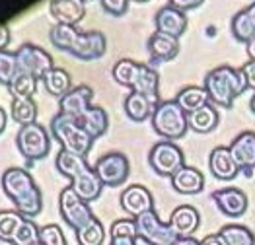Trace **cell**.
<instances>
[{
    "instance_id": "44",
    "label": "cell",
    "mask_w": 255,
    "mask_h": 245,
    "mask_svg": "<svg viewBox=\"0 0 255 245\" xmlns=\"http://www.w3.org/2000/svg\"><path fill=\"white\" fill-rule=\"evenodd\" d=\"M175 245H201V242L197 238H179Z\"/></svg>"
},
{
    "instance_id": "23",
    "label": "cell",
    "mask_w": 255,
    "mask_h": 245,
    "mask_svg": "<svg viewBox=\"0 0 255 245\" xmlns=\"http://www.w3.org/2000/svg\"><path fill=\"white\" fill-rule=\"evenodd\" d=\"M148 51L156 61H170L179 51V39L162 31H154L148 39Z\"/></svg>"
},
{
    "instance_id": "28",
    "label": "cell",
    "mask_w": 255,
    "mask_h": 245,
    "mask_svg": "<svg viewBox=\"0 0 255 245\" xmlns=\"http://www.w3.org/2000/svg\"><path fill=\"white\" fill-rule=\"evenodd\" d=\"M45 84V90L57 98H63L66 96L70 90H72V82H70V74L63 70V68H57L53 66L49 72H45V76L41 78Z\"/></svg>"
},
{
    "instance_id": "14",
    "label": "cell",
    "mask_w": 255,
    "mask_h": 245,
    "mask_svg": "<svg viewBox=\"0 0 255 245\" xmlns=\"http://www.w3.org/2000/svg\"><path fill=\"white\" fill-rule=\"evenodd\" d=\"M213 201L226 218H240L248 210V195L238 187H224L213 193Z\"/></svg>"
},
{
    "instance_id": "1",
    "label": "cell",
    "mask_w": 255,
    "mask_h": 245,
    "mask_svg": "<svg viewBox=\"0 0 255 245\" xmlns=\"http://www.w3.org/2000/svg\"><path fill=\"white\" fill-rule=\"evenodd\" d=\"M2 189L6 197L14 203V210H18L21 216L35 218L41 212V189L23 167H8L2 173Z\"/></svg>"
},
{
    "instance_id": "50",
    "label": "cell",
    "mask_w": 255,
    "mask_h": 245,
    "mask_svg": "<svg viewBox=\"0 0 255 245\" xmlns=\"http://www.w3.org/2000/svg\"><path fill=\"white\" fill-rule=\"evenodd\" d=\"M35 245H43V244H41V242H39V244H35Z\"/></svg>"
},
{
    "instance_id": "49",
    "label": "cell",
    "mask_w": 255,
    "mask_h": 245,
    "mask_svg": "<svg viewBox=\"0 0 255 245\" xmlns=\"http://www.w3.org/2000/svg\"><path fill=\"white\" fill-rule=\"evenodd\" d=\"M134 2H146V0H134Z\"/></svg>"
},
{
    "instance_id": "46",
    "label": "cell",
    "mask_w": 255,
    "mask_h": 245,
    "mask_svg": "<svg viewBox=\"0 0 255 245\" xmlns=\"http://www.w3.org/2000/svg\"><path fill=\"white\" fill-rule=\"evenodd\" d=\"M246 12H248V16L252 18V21H254V25H255V2H252L250 6H246Z\"/></svg>"
},
{
    "instance_id": "10",
    "label": "cell",
    "mask_w": 255,
    "mask_h": 245,
    "mask_svg": "<svg viewBox=\"0 0 255 245\" xmlns=\"http://www.w3.org/2000/svg\"><path fill=\"white\" fill-rule=\"evenodd\" d=\"M148 162L158 175L171 177L185 165V156L177 144H173L171 140H162L150 148Z\"/></svg>"
},
{
    "instance_id": "42",
    "label": "cell",
    "mask_w": 255,
    "mask_h": 245,
    "mask_svg": "<svg viewBox=\"0 0 255 245\" xmlns=\"http://www.w3.org/2000/svg\"><path fill=\"white\" fill-rule=\"evenodd\" d=\"M201 245H226V242L220 234H209L201 240Z\"/></svg>"
},
{
    "instance_id": "32",
    "label": "cell",
    "mask_w": 255,
    "mask_h": 245,
    "mask_svg": "<svg viewBox=\"0 0 255 245\" xmlns=\"http://www.w3.org/2000/svg\"><path fill=\"white\" fill-rule=\"evenodd\" d=\"M12 117L16 122H20L21 126L31 124V122H35V117H37V105L35 102H31V98H14Z\"/></svg>"
},
{
    "instance_id": "25",
    "label": "cell",
    "mask_w": 255,
    "mask_h": 245,
    "mask_svg": "<svg viewBox=\"0 0 255 245\" xmlns=\"http://www.w3.org/2000/svg\"><path fill=\"white\" fill-rule=\"evenodd\" d=\"M80 122V126L84 128L86 132L92 136V138H98L102 136L109 126V117H107L106 109L104 107H98V105H92L80 119H76Z\"/></svg>"
},
{
    "instance_id": "16",
    "label": "cell",
    "mask_w": 255,
    "mask_h": 245,
    "mask_svg": "<svg viewBox=\"0 0 255 245\" xmlns=\"http://www.w3.org/2000/svg\"><path fill=\"white\" fill-rule=\"evenodd\" d=\"M92 100H94V90L90 86H76L72 88L66 96L61 98V113L72 117V119H80L86 111L92 107Z\"/></svg>"
},
{
    "instance_id": "29",
    "label": "cell",
    "mask_w": 255,
    "mask_h": 245,
    "mask_svg": "<svg viewBox=\"0 0 255 245\" xmlns=\"http://www.w3.org/2000/svg\"><path fill=\"white\" fill-rule=\"evenodd\" d=\"M218 234L224 238L226 245H255V234L248 226L226 224Z\"/></svg>"
},
{
    "instance_id": "26",
    "label": "cell",
    "mask_w": 255,
    "mask_h": 245,
    "mask_svg": "<svg viewBox=\"0 0 255 245\" xmlns=\"http://www.w3.org/2000/svg\"><path fill=\"white\" fill-rule=\"evenodd\" d=\"M175 102L179 103V107L185 111V113H191V111H197L201 109L203 105L211 102L205 86H185L177 92L175 96Z\"/></svg>"
},
{
    "instance_id": "47",
    "label": "cell",
    "mask_w": 255,
    "mask_h": 245,
    "mask_svg": "<svg viewBox=\"0 0 255 245\" xmlns=\"http://www.w3.org/2000/svg\"><path fill=\"white\" fill-rule=\"evenodd\" d=\"M4 126H6V113H4V109L0 107V132L4 130Z\"/></svg>"
},
{
    "instance_id": "2",
    "label": "cell",
    "mask_w": 255,
    "mask_h": 245,
    "mask_svg": "<svg viewBox=\"0 0 255 245\" xmlns=\"http://www.w3.org/2000/svg\"><path fill=\"white\" fill-rule=\"evenodd\" d=\"M51 43L78 59H100L107 49V39L102 31H78L74 25L55 23L49 31Z\"/></svg>"
},
{
    "instance_id": "37",
    "label": "cell",
    "mask_w": 255,
    "mask_h": 245,
    "mask_svg": "<svg viewBox=\"0 0 255 245\" xmlns=\"http://www.w3.org/2000/svg\"><path fill=\"white\" fill-rule=\"evenodd\" d=\"M39 242L43 245H66V238L59 226L49 224L39 230Z\"/></svg>"
},
{
    "instance_id": "19",
    "label": "cell",
    "mask_w": 255,
    "mask_h": 245,
    "mask_svg": "<svg viewBox=\"0 0 255 245\" xmlns=\"http://www.w3.org/2000/svg\"><path fill=\"white\" fill-rule=\"evenodd\" d=\"M154 23H156V31L179 37L187 27V16H185V12H181V10L173 8L171 4H168V6H162L156 12Z\"/></svg>"
},
{
    "instance_id": "18",
    "label": "cell",
    "mask_w": 255,
    "mask_h": 245,
    "mask_svg": "<svg viewBox=\"0 0 255 245\" xmlns=\"http://www.w3.org/2000/svg\"><path fill=\"white\" fill-rule=\"evenodd\" d=\"M170 226L177 234V238H193V234L201 226V214L191 204H179L171 212Z\"/></svg>"
},
{
    "instance_id": "9",
    "label": "cell",
    "mask_w": 255,
    "mask_h": 245,
    "mask_svg": "<svg viewBox=\"0 0 255 245\" xmlns=\"http://www.w3.org/2000/svg\"><path fill=\"white\" fill-rule=\"evenodd\" d=\"M16 146L25 160H29V162L41 160L49 154V148H51L49 132L39 122L20 126V130L16 134Z\"/></svg>"
},
{
    "instance_id": "39",
    "label": "cell",
    "mask_w": 255,
    "mask_h": 245,
    "mask_svg": "<svg viewBox=\"0 0 255 245\" xmlns=\"http://www.w3.org/2000/svg\"><path fill=\"white\" fill-rule=\"evenodd\" d=\"M240 70H242V74H244V78H246L248 88H254L255 90V61H248Z\"/></svg>"
},
{
    "instance_id": "30",
    "label": "cell",
    "mask_w": 255,
    "mask_h": 245,
    "mask_svg": "<svg viewBox=\"0 0 255 245\" xmlns=\"http://www.w3.org/2000/svg\"><path fill=\"white\" fill-rule=\"evenodd\" d=\"M23 222H25V216H21L18 210H0V240L6 244H12L14 236L18 234Z\"/></svg>"
},
{
    "instance_id": "43",
    "label": "cell",
    "mask_w": 255,
    "mask_h": 245,
    "mask_svg": "<svg viewBox=\"0 0 255 245\" xmlns=\"http://www.w3.org/2000/svg\"><path fill=\"white\" fill-rule=\"evenodd\" d=\"M8 43H10V27L6 23H2L0 25V51H4Z\"/></svg>"
},
{
    "instance_id": "17",
    "label": "cell",
    "mask_w": 255,
    "mask_h": 245,
    "mask_svg": "<svg viewBox=\"0 0 255 245\" xmlns=\"http://www.w3.org/2000/svg\"><path fill=\"white\" fill-rule=\"evenodd\" d=\"M230 154L234 158L236 165L244 171H252L255 167V132L254 130H242L228 146Z\"/></svg>"
},
{
    "instance_id": "5",
    "label": "cell",
    "mask_w": 255,
    "mask_h": 245,
    "mask_svg": "<svg viewBox=\"0 0 255 245\" xmlns=\"http://www.w3.org/2000/svg\"><path fill=\"white\" fill-rule=\"evenodd\" d=\"M113 78L121 86H128L130 92H138L158 102V86H160V76L154 68L148 64L136 62L132 59H121L113 66Z\"/></svg>"
},
{
    "instance_id": "27",
    "label": "cell",
    "mask_w": 255,
    "mask_h": 245,
    "mask_svg": "<svg viewBox=\"0 0 255 245\" xmlns=\"http://www.w3.org/2000/svg\"><path fill=\"white\" fill-rule=\"evenodd\" d=\"M187 122L195 132H211L218 124V111L213 103H207L201 109L187 113Z\"/></svg>"
},
{
    "instance_id": "31",
    "label": "cell",
    "mask_w": 255,
    "mask_h": 245,
    "mask_svg": "<svg viewBox=\"0 0 255 245\" xmlns=\"http://www.w3.org/2000/svg\"><path fill=\"white\" fill-rule=\"evenodd\" d=\"M104 242H106V228L98 218H94L92 222H88L84 228L76 232L78 245H104Z\"/></svg>"
},
{
    "instance_id": "11",
    "label": "cell",
    "mask_w": 255,
    "mask_h": 245,
    "mask_svg": "<svg viewBox=\"0 0 255 245\" xmlns=\"http://www.w3.org/2000/svg\"><path fill=\"white\" fill-rule=\"evenodd\" d=\"M59 210H61V216L66 224L70 226L74 232H78L80 228H84L88 222H92L96 216L90 208V204L82 201L74 189L68 185L61 191V197H59Z\"/></svg>"
},
{
    "instance_id": "33",
    "label": "cell",
    "mask_w": 255,
    "mask_h": 245,
    "mask_svg": "<svg viewBox=\"0 0 255 245\" xmlns=\"http://www.w3.org/2000/svg\"><path fill=\"white\" fill-rule=\"evenodd\" d=\"M232 33L236 35V39L246 41V43L255 37V25L252 18L248 16L246 8L234 14V18H232Z\"/></svg>"
},
{
    "instance_id": "21",
    "label": "cell",
    "mask_w": 255,
    "mask_h": 245,
    "mask_svg": "<svg viewBox=\"0 0 255 245\" xmlns=\"http://www.w3.org/2000/svg\"><path fill=\"white\" fill-rule=\"evenodd\" d=\"M171 187L179 195H199L205 189V175L193 165H183L171 175Z\"/></svg>"
},
{
    "instance_id": "45",
    "label": "cell",
    "mask_w": 255,
    "mask_h": 245,
    "mask_svg": "<svg viewBox=\"0 0 255 245\" xmlns=\"http://www.w3.org/2000/svg\"><path fill=\"white\" fill-rule=\"evenodd\" d=\"M246 49H248V55H250V61H255V37L246 43Z\"/></svg>"
},
{
    "instance_id": "34",
    "label": "cell",
    "mask_w": 255,
    "mask_h": 245,
    "mask_svg": "<svg viewBox=\"0 0 255 245\" xmlns=\"http://www.w3.org/2000/svg\"><path fill=\"white\" fill-rule=\"evenodd\" d=\"M8 90L14 98H31L37 90V78L25 72H18V76L12 80Z\"/></svg>"
},
{
    "instance_id": "15",
    "label": "cell",
    "mask_w": 255,
    "mask_h": 245,
    "mask_svg": "<svg viewBox=\"0 0 255 245\" xmlns=\"http://www.w3.org/2000/svg\"><path fill=\"white\" fill-rule=\"evenodd\" d=\"M121 208L130 218H138L140 214L154 210L152 193L144 185H128L121 193Z\"/></svg>"
},
{
    "instance_id": "24",
    "label": "cell",
    "mask_w": 255,
    "mask_h": 245,
    "mask_svg": "<svg viewBox=\"0 0 255 245\" xmlns=\"http://www.w3.org/2000/svg\"><path fill=\"white\" fill-rule=\"evenodd\" d=\"M156 103L152 98L144 96V94H138V92H130L127 98H125V113L127 117H130L132 121H144L146 117H152L154 113V107Z\"/></svg>"
},
{
    "instance_id": "6",
    "label": "cell",
    "mask_w": 255,
    "mask_h": 245,
    "mask_svg": "<svg viewBox=\"0 0 255 245\" xmlns=\"http://www.w3.org/2000/svg\"><path fill=\"white\" fill-rule=\"evenodd\" d=\"M152 126L166 140H177L189 128L187 113L179 107V103L175 100L158 102L152 113Z\"/></svg>"
},
{
    "instance_id": "35",
    "label": "cell",
    "mask_w": 255,
    "mask_h": 245,
    "mask_svg": "<svg viewBox=\"0 0 255 245\" xmlns=\"http://www.w3.org/2000/svg\"><path fill=\"white\" fill-rule=\"evenodd\" d=\"M18 72H20V68H18L16 53L0 51V84L10 86L12 80L18 76Z\"/></svg>"
},
{
    "instance_id": "3",
    "label": "cell",
    "mask_w": 255,
    "mask_h": 245,
    "mask_svg": "<svg viewBox=\"0 0 255 245\" xmlns=\"http://www.w3.org/2000/svg\"><path fill=\"white\" fill-rule=\"evenodd\" d=\"M57 169L64 177L70 179V187L86 203H92L102 195L104 183L98 177L96 169L90 167V163L86 162L84 156L61 150L57 156Z\"/></svg>"
},
{
    "instance_id": "8",
    "label": "cell",
    "mask_w": 255,
    "mask_h": 245,
    "mask_svg": "<svg viewBox=\"0 0 255 245\" xmlns=\"http://www.w3.org/2000/svg\"><path fill=\"white\" fill-rule=\"evenodd\" d=\"M136 222V238L148 245H175L177 234L173 232L170 222H162L156 210H150L134 218Z\"/></svg>"
},
{
    "instance_id": "38",
    "label": "cell",
    "mask_w": 255,
    "mask_h": 245,
    "mask_svg": "<svg viewBox=\"0 0 255 245\" xmlns=\"http://www.w3.org/2000/svg\"><path fill=\"white\" fill-rule=\"evenodd\" d=\"M102 6L106 8L109 14H113V16H121V14L127 12L128 0H102Z\"/></svg>"
},
{
    "instance_id": "40",
    "label": "cell",
    "mask_w": 255,
    "mask_h": 245,
    "mask_svg": "<svg viewBox=\"0 0 255 245\" xmlns=\"http://www.w3.org/2000/svg\"><path fill=\"white\" fill-rule=\"evenodd\" d=\"M205 0H170V4L173 8H177V10H181V12H185V10H191V8H197V6H201Z\"/></svg>"
},
{
    "instance_id": "22",
    "label": "cell",
    "mask_w": 255,
    "mask_h": 245,
    "mask_svg": "<svg viewBox=\"0 0 255 245\" xmlns=\"http://www.w3.org/2000/svg\"><path fill=\"white\" fill-rule=\"evenodd\" d=\"M51 16L57 23L63 25H76L84 18V0H49Z\"/></svg>"
},
{
    "instance_id": "48",
    "label": "cell",
    "mask_w": 255,
    "mask_h": 245,
    "mask_svg": "<svg viewBox=\"0 0 255 245\" xmlns=\"http://www.w3.org/2000/svg\"><path fill=\"white\" fill-rule=\"evenodd\" d=\"M250 107H252V111L255 113V94L252 96V100H250Z\"/></svg>"
},
{
    "instance_id": "41",
    "label": "cell",
    "mask_w": 255,
    "mask_h": 245,
    "mask_svg": "<svg viewBox=\"0 0 255 245\" xmlns=\"http://www.w3.org/2000/svg\"><path fill=\"white\" fill-rule=\"evenodd\" d=\"M136 236H115L111 238V244L109 245H136Z\"/></svg>"
},
{
    "instance_id": "20",
    "label": "cell",
    "mask_w": 255,
    "mask_h": 245,
    "mask_svg": "<svg viewBox=\"0 0 255 245\" xmlns=\"http://www.w3.org/2000/svg\"><path fill=\"white\" fill-rule=\"evenodd\" d=\"M209 167H211L214 177L220 179V181H232V179H236V175L240 173V167L236 165L228 146H216V148H213V152L209 156Z\"/></svg>"
},
{
    "instance_id": "13",
    "label": "cell",
    "mask_w": 255,
    "mask_h": 245,
    "mask_svg": "<svg viewBox=\"0 0 255 245\" xmlns=\"http://www.w3.org/2000/svg\"><path fill=\"white\" fill-rule=\"evenodd\" d=\"M16 59H18V68L20 72L25 74H31L35 76L37 80H41L45 76V72H49L53 68V59L51 55L37 47V45H31V43H25L21 45L20 49L16 51Z\"/></svg>"
},
{
    "instance_id": "7",
    "label": "cell",
    "mask_w": 255,
    "mask_h": 245,
    "mask_svg": "<svg viewBox=\"0 0 255 245\" xmlns=\"http://www.w3.org/2000/svg\"><path fill=\"white\" fill-rule=\"evenodd\" d=\"M51 132L61 142L63 150L78 154V156H84V158L86 154L90 152L92 144H94V138L80 126V122L76 121V119H72V117H68V115H64V113H61V111L51 121Z\"/></svg>"
},
{
    "instance_id": "12",
    "label": "cell",
    "mask_w": 255,
    "mask_h": 245,
    "mask_svg": "<svg viewBox=\"0 0 255 245\" xmlns=\"http://www.w3.org/2000/svg\"><path fill=\"white\" fill-rule=\"evenodd\" d=\"M98 177L102 179L104 187H119L127 181L130 163L128 158L121 152H109L102 156L94 165Z\"/></svg>"
},
{
    "instance_id": "51",
    "label": "cell",
    "mask_w": 255,
    "mask_h": 245,
    "mask_svg": "<svg viewBox=\"0 0 255 245\" xmlns=\"http://www.w3.org/2000/svg\"><path fill=\"white\" fill-rule=\"evenodd\" d=\"M84 2H86V0H84Z\"/></svg>"
},
{
    "instance_id": "4",
    "label": "cell",
    "mask_w": 255,
    "mask_h": 245,
    "mask_svg": "<svg viewBox=\"0 0 255 245\" xmlns=\"http://www.w3.org/2000/svg\"><path fill=\"white\" fill-rule=\"evenodd\" d=\"M248 88L242 70H236L228 64L216 66L205 76V90L211 102L222 107H232L234 100Z\"/></svg>"
},
{
    "instance_id": "36",
    "label": "cell",
    "mask_w": 255,
    "mask_h": 245,
    "mask_svg": "<svg viewBox=\"0 0 255 245\" xmlns=\"http://www.w3.org/2000/svg\"><path fill=\"white\" fill-rule=\"evenodd\" d=\"M39 230L37 224L31 220V218H25V222L20 226L18 234L14 236L12 245H35L39 244Z\"/></svg>"
}]
</instances>
